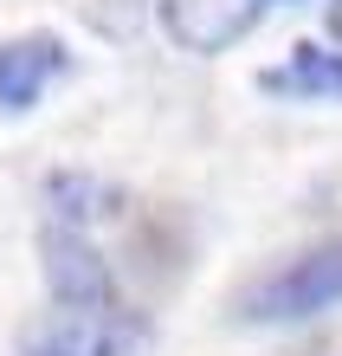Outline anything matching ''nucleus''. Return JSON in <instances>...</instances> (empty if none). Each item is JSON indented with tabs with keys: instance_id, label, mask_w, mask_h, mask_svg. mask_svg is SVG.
I'll list each match as a JSON object with an SVG mask.
<instances>
[{
	"instance_id": "f03ea898",
	"label": "nucleus",
	"mask_w": 342,
	"mask_h": 356,
	"mask_svg": "<svg viewBox=\"0 0 342 356\" xmlns=\"http://www.w3.org/2000/svg\"><path fill=\"white\" fill-rule=\"evenodd\" d=\"M148 318L123 305H58L19 330V356H142Z\"/></svg>"
},
{
	"instance_id": "39448f33",
	"label": "nucleus",
	"mask_w": 342,
	"mask_h": 356,
	"mask_svg": "<svg viewBox=\"0 0 342 356\" xmlns=\"http://www.w3.org/2000/svg\"><path fill=\"white\" fill-rule=\"evenodd\" d=\"M71 72V46L58 33H19V39H0V111L7 117H26L46 85Z\"/></svg>"
},
{
	"instance_id": "6e6552de",
	"label": "nucleus",
	"mask_w": 342,
	"mask_h": 356,
	"mask_svg": "<svg viewBox=\"0 0 342 356\" xmlns=\"http://www.w3.org/2000/svg\"><path fill=\"white\" fill-rule=\"evenodd\" d=\"M330 39L342 46V0H330Z\"/></svg>"
},
{
	"instance_id": "0eeeda50",
	"label": "nucleus",
	"mask_w": 342,
	"mask_h": 356,
	"mask_svg": "<svg viewBox=\"0 0 342 356\" xmlns=\"http://www.w3.org/2000/svg\"><path fill=\"white\" fill-rule=\"evenodd\" d=\"M110 201H117V188H103L84 169H58L46 181V220H58V227H84L91 234V220L110 214Z\"/></svg>"
},
{
	"instance_id": "f257e3e1",
	"label": "nucleus",
	"mask_w": 342,
	"mask_h": 356,
	"mask_svg": "<svg viewBox=\"0 0 342 356\" xmlns=\"http://www.w3.org/2000/svg\"><path fill=\"white\" fill-rule=\"evenodd\" d=\"M336 305H342V240H323L310 253L284 259L277 272H265L259 285H246L232 318L239 324H304Z\"/></svg>"
},
{
	"instance_id": "7ed1b4c3",
	"label": "nucleus",
	"mask_w": 342,
	"mask_h": 356,
	"mask_svg": "<svg viewBox=\"0 0 342 356\" xmlns=\"http://www.w3.org/2000/svg\"><path fill=\"white\" fill-rule=\"evenodd\" d=\"M39 266H46L52 305H117V272L91 246L84 227L46 220V227H39Z\"/></svg>"
},
{
	"instance_id": "423d86ee",
	"label": "nucleus",
	"mask_w": 342,
	"mask_h": 356,
	"mask_svg": "<svg viewBox=\"0 0 342 356\" xmlns=\"http://www.w3.org/2000/svg\"><path fill=\"white\" fill-rule=\"evenodd\" d=\"M259 85L277 91V97L330 104V97H342V52H330V46H291V58L277 72H265Z\"/></svg>"
},
{
	"instance_id": "20e7f679",
	"label": "nucleus",
	"mask_w": 342,
	"mask_h": 356,
	"mask_svg": "<svg viewBox=\"0 0 342 356\" xmlns=\"http://www.w3.org/2000/svg\"><path fill=\"white\" fill-rule=\"evenodd\" d=\"M265 7L271 0H162V33L175 39L181 52H200V58H213V52H226V46H239V39L265 19Z\"/></svg>"
}]
</instances>
